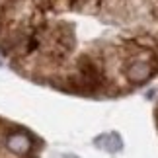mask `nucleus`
Here are the masks:
<instances>
[{
  "label": "nucleus",
  "mask_w": 158,
  "mask_h": 158,
  "mask_svg": "<svg viewBox=\"0 0 158 158\" xmlns=\"http://www.w3.org/2000/svg\"><path fill=\"white\" fill-rule=\"evenodd\" d=\"M152 72H154V66L150 64L148 60L135 59V60L129 63V66H127L125 76H127V80L133 82V84H143V82H147L148 78L152 76Z\"/></svg>",
  "instance_id": "obj_1"
},
{
  "label": "nucleus",
  "mask_w": 158,
  "mask_h": 158,
  "mask_svg": "<svg viewBox=\"0 0 158 158\" xmlns=\"http://www.w3.org/2000/svg\"><path fill=\"white\" fill-rule=\"evenodd\" d=\"M6 148H8L12 154L26 156V154H29V150L33 148V139L23 131L10 133V135L6 137Z\"/></svg>",
  "instance_id": "obj_2"
},
{
  "label": "nucleus",
  "mask_w": 158,
  "mask_h": 158,
  "mask_svg": "<svg viewBox=\"0 0 158 158\" xmlns=\"http://www.w3.org/2000/svg\"><path fill=\"white\" fill-rule=\"evenodd\" d=\"M96 147L104 148L107 150V152H117V150H121V147H123V143H121V137L115 135V133H107V135H102L96 139Z\"/></svg>",
  "instance_id": "obj_3"
}]
</instances>
